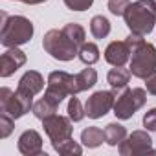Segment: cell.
<instances>
[{
	"label": "cell",
	"instance_id": "cell-1",
	"mask_svg": "<svg viewBox=\"0 0 156 156\" xmlns=\"http://www.w3.org/2000/svg\"><path fill=\"white\" fill-rule=\"evenodd\" d=\"M85 44V28L70 22L61 30H50L42 39V48L57 61H72Z\"/></svg>",
	"mask_w": 156,
	"mask_h": 156
},
{
	"label": "cell",
	"instance_id": "cell-2",
	"mask_svg": "<svg viewBox=\"0 0 156 156\" xmlns=\"http://www.w3.org/2000/svg\"><path fill=\"white\" fill-rule=\"evenodd\" d=\"M127 44L130 46V73L138 79H147L156 72V48L151 42H145L143 35L138 33H130Z\"/></svg>",
	"mask_w": 156,
	"mask_h": 156
},
{
	"label": "cell",
	"instance_id": "cell-3",
	"mask_svg": "<svg viewBox=\"0 0 156 156\" xmlns=\"http://www.w3.org/2000/svg\"><path fill=\"white\" fill-rule=\"evenodd\" d=\"M2 17V30H0V42L6 48H15L20 44H26L33 37V24L30 19L22 15L9 17L6 11L0 13Z\"/></svg>",
	"mask_w": 156,
	"mask_h": 156
},
{
	"label": "cell",
	"instance_id": "cell-4",
	"mask_svg": "<svg viewBox=\"0 0 156 156\" xmlns=\"http://www.w3.org/2000/svg\"><path fill=\"white\" fill-rule=\"evenodd\" d=\"M125 24L129 26L130 33L138 35H149L154 30L156 24V4L154 0H138L129 4L125 15Z\"/></svg>",
	"mask_w": 156,
	"mask_h": 156
},
{
	"label": "cell",
	"instance_id": "cell-5",
	"mask_svg": "<svg viewBox=\"0 0 156 156\" xmlns=\"http://www.w3.org/2000/svg\"><path fill=\"white\" fill-rule=\"evenodd\" d=\"M75 94H79L77 87H75V75H70L68 72H62V70L51 72L48 75V85H46V92H44L46 98H50L61 105V101L66 96H75Z\"/></svg>",
	"mask_w": 156,
	"mask_h": 156
},
{
	"label": "cell",
	"instance_id": "cell-6",
	"mask_svg": "<svg viewBox=\"0 0 156 156\" xmlns=\"http://www.w3.org/2000/svg\"><path fill=\"white\" fill-rule=\"evenodd\" d=\"M147 101V92L143 88H123L119 96H116L114 114L118 119H129L140 110Z\"/></svg>",
	"mask_w": 156,
	"mask_h": 156
},
{
	"label": "cell",
	"instance_id": "cell-7",
	"mask_svg": "<svg viewBox=\"0 0 156 156\" xmlns=\"http://www.w3.org/2000/svg\"><path fill=\"white\" fill-rule=\"evenodd\" d=\"M0 108L2 112H8L11 118H22L30 108H33V98H26L20 92H13L8 87L0 88Z\"/></svg>",
	"mask_w": 156,
	"mask_h": 156
},
{
	"label": "cell",
	"instance_id": "cell-8",
	"mask_svg": "<svg viewBox=\"0 0 156 156\" xmlns=\"http://www.w3.org/2000/svg\"><path fill=\"white\" fill-rule=\"evenodd\" d=\"M152 140L145 130H134L130 136H127L119 143V154L121 156H132V154H154Z\"/></svg>",
	"mask_w": 156,
	"mask_h": 156
},
{
	"label": "cell",
	"instance_id": "cell-9",
	"mask_svg": "<svg viewBox=\"0 0 156 156\" xmlns=\"http://www.w3.org/2000/svg\"><path fill=\"white\" fill-rule=\"evenodd\" d=\"M116 96H118L116 92H108V90H99V92L92 94L85 103L87 116L92 118V119H99L105 114H108L110 108H114Z\"/></svg>",
	"mask_w": 156,
	"mask_h": 156
},
{
	"label": "cell",
	"instance_id": "cell-10",
	"mask_svg": "<svg viewBox=\"0 0 156 156\" xmlns=\"http://www.w3.org/2000/svg\"><path fill=\"white\" fill-rule=\"evenodd\" d=\"M42 127H44V132L48 134V138L51 140V145L72 138V132H73L72 119L64 118V116H57V114L42 119Z\"/></svg>",
	"mask_w": 156,
	"mask_h": 156
},
{
	"label": "cell",
	"instance_id": "cell-11",
	"mask_svg": "<svg viewBox=\"0 0 156 156\" xmlns=\"http://www.w3.org/2000/svg\"><path fill=\"white\" fill-rule=\"evenodd\" d=\"M24 62H26V53L19 50V46L8 48L0 57V75L2 77L13 75L20 66H24Z\"/></svg>",
	"mask_w": 156,
	"mask_h": 156
},
{
	"label": "cell",
	"instance_id": "cell-12",
	"mask_svg": "<svg viewBox=\"0 0 156 156\" xmlns=\"http://www.w3.org/2000/svg\"><path fill=\"white\" fill-rule=\"evenodd\" d=\"M105 61L112 66H125L130 61V46L127 41H114L105 50Z\"/></svg>",
	"mask_w": 156,
	"mask_h": 156
},
{
	"label": "cell",
	"instance_id": "cell-13",
	"mask_svg": "<svg viewBox=\"0 0 156 156\" xmlns=\"http://www.w3.org/2000/svg\"><path fill=\"white\" fill-rule=\"evenodd\" d=\"M44 88V79H42V75L35 70H30L26 72L22 77H20V81H19V87H17V92H20L22 96L26 98H33L35 94H39L41 90Z\"/></svg>",
	"mask_w": 156,
	"mask_h": 156
},
{
	"label": "cell",
	"instance_id": "cell-14",
	"mask_svg": "<svg viewBox=\"0 0 156 156\" xmlns=\"http://www.w3.org/2000/svg\"><path fill=\"white\" fill-rule=\"evenodd\" d=\"M19 151L26 156L42 154V138H41V134L33 129L24 130L19 138Z\"/></svg>",
	"mask_w": 156,
	"mask_h": 156
},
{
	"label": "cell",
	"instance_id": "cell-15",
	"mask_svg": "<svg viewBox=\"0 0 156 156\" xmlns=\"http://www.w3.org/2000/svg\"><path fill=\"white\" fill-rule=\"evenodd\" d=\"M130 75H132L130 70H127L123 66H114L107 75V81L114 90H123V88H127V85L130 81Z\"/></svg>",
	"mask_w": 156,
	"mask_h": 156
},
{
	"label": "cell",
	"instance_id": "cell-16",
	"mask_svg": "<svg viewBox=\"0 0 156 156\" xmlns=\"http://www.w3.org/2000/svg\"><path fill=\"white\" fill-rule=\"evenodd\" d=\"M81 141L88 149H96L103 141H107V136H105V130L103 129H99V127H88V129H85L81 132Z\"/></svg>",
	"mask_w": 156,
	"mask_h": 156
},
{
	"label": "cell",
	"instance_id": "cell-17",
	"mask_svg": "<svg viewBox=\"0 0 156 156\" xmlns=\"http://www.w3.org/2000/svg\"><path fill=\"white\" fill-rule=\"evenodd\" d=\"M57 108H59V103H55L53 99H50V98H42V99H39L37 103H33V114H35V118H39V119H46V118H50V116H53L55 112H57Z\"/></svg>",
	"mask_w": 156,
	"mask_h": 156
},
{
	"label": "cell",
	"instance_id": "cell-18",
	"mask_svg": "<svg viewBox=\"0 0 156 156\" xmlns=\"http://www.w3.org/2000/svg\"><path fill=\"white\" fill-rule=\"evenodd\" d=\"M96 83H98V72H96L94 68H85V70H81L79 73H75V87H77V92L88 90V88H92Z\"/></svg>",
	"mask_w": 156,
	"mask_h": 156
},
{
	"label": "cell",
	"instance_id": "cell-19",
	"mask_svg": "<svg viewBox=\"0 0 156 156\" xmlns=\"http://www.w3.org/2000/svg\"><path fill=\"white\" fill-rule=\"evenodd\" d=\"M105 136H107V143L116 147L127 138V129L121 123H108L105 127Z\"/></svg>",
	"mask_w": 156,
	"mask_h": 156
},
{
	"label": "cell",
	"instance_id": "cell-20",
	"mask_svg": "<svg viewBox=\"0 0 156 156\" xmlns=\"http://www.w3.org/2000/svg\"><path fill=\"white\" fill-rule=\"evenodd\" d=\"M90 33L96 39H105L110 33V22H108V19L103 17V15H96L90 20Z\"/></svg>",
	"mask_w": 156,
	"mask_h": 156
},
{
	"label": "cell",
	"instance_id": "cell-21",
	"mask_svg": "<svg viewBox=\"0 0 156 156\" xmlns=\"http://www.w3.org/2000/svg\"><path fill=\"white\" fill-rule=\"evenodd\" d=\"M53 149L59 154H62V156H73V154H81L83 152L81 145L77 143V141H73V138H68V140H62V141L53 143Z\"/></svg>",
	"mask_w": 156,
	"mask_h": 156
},
{
	"label": "cell",
	"instance_id": "cell-22",
	"mask_svg": "<svg viewBox=\"0 0 156 156\" xmlns=\"http://www.w3.org/2000/svg\"><path fill=\"white\" fill-rule=\"evenodd\" d=\"M79 59L85 62V64H94V62H98L99 61V48H98V44H94V42H85L81 48H79Z\"/></svg>",
	"mask_w": 156,
	"mask_h": 156
},
{
	"label": "cell",
	"instance_id": "cell-23",
	"mask_svg": "<svg viewBox=\"0 0 156 156\" xmlns=\"http://www.w3.org/2000/svg\"><path fill=\"white\" fill-rule=\"evenodd\" d=\"M85 116H87V110H85V107L81 105V101L77 99L75 96L70 98V101H68V118L77 123V121H81Z\"/></svg>",
	"mask_w": 156,
	"mask_h": 156
},
{
	"label": "cell",
	"instance_id": "cell-24",
	"mask_svg": "<svg viewBox=\"0 0 156 156\" xmlns=\"http://www.w3.org/2000/svg\"><path fill=\"white\" fill-rule=\"evenodd\" d=\"M13 119L15 118H11L8 112H2V116H0V138H2V140H6L11 134V130H13Z\"/></svg>",
	"mask_w": 156,
	"mask_h": 156
},
{
	"label": "cell",
	"instance_id": "cell-25",
	"mask_svg": "<svg viewBox=\"0 0 156 156\" xmlns=\"http://www.w3.org/2000/svg\"><path fill=\"white\" fill-rule=\"evenodd\" d=\"M129 0H108V9L112 15H118V17H123L127 8H129Z\"/></svg>",
	"mask_w": 156,
	"mask_h": 156
},
{
	"label": "cell",
	"instance_id": "cell-26",
	"mask_svg": "<svg viewBox=\"0 0 156 156\" xmlns=\"http://www.w3.org/2000/svg\"><path fill=\"white\" fill-rule=\"evenodd\" d=\"M94 4V0H64V6L72 11H85Z\"/></svg>",
	"mask_w": 156,
	"mask_h": 156
},
{
	"label": "cell",
	"instance_id": "cell-27",
	"mask_svg": "<svg viewBox=\"0 0 156 156\" xmlns=\"http://www.w3.org/2000/svg\"><path fill=\"white\" fill-rule=\"evenodd\" d=\"M143 127L151 132H156V108H151L143 116Z\"/></svg>",
	"mask_w": 156,
	"mask_h": 156
},
{
	"label": "cell",
	"instance_id": "cell-28",
	"mask_svg": "<svg viewBox=\"0 0 156 156\" xmlns=\"http://www.w3.org/2000/svg\"><path fill=\"white\" fill-rule=\"evenodd\" d=\"M145 85H147V92L156 96V72H152L147 79H145Z\"/></svg>",
	"mask_w": 156,
	"mask_h": 156
},
{
	"label": "cell",
	"instance_id": "cell-29",
	"mask_svg": "<svg viewBox=\"0 0 156 156\" xmlns=\"http://www.w3.org/2000/svg\"><path fill=\"white\" fill-rule=\"evenodd\" d=\"M24 4H30V6H35V4H42V2H46V0H22Z\"/></svg>",
	"mask_w": 156,
	"mask_h": 156
},
{
	"label": "cell",
	"instance_id": "cell-30",
	"mask_svg": "<svg viewBox=\"0 0 156 156\" xmlns=\"http://www.w3.org/2000/svg\"><path fill=\"white\" fill-rule=\"evenodd\" d=\"M154 4H156V0H154Z\"/></svg>",
	"mask_w": 156,
	"mask_h": 156
}]
</instances>
